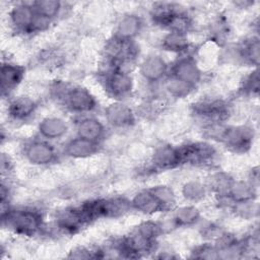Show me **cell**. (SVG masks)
Returning a JSON list of instances; mask_svg holds the SVG:
<instances>
[{"mask_svg": "<svg viewBox=\"0 0 260 260\" xmlns=\"http://www.w3.org/2000/svg\"><path fill=\"white\" fill-rule=\"evenodd\" d=\"M3 224L22 236H34L42 228V216L31 209H9L1 215Z\"/></svg>", "mask_w": 260, "mask_h": 260, "instance_id": "cell-1", "label": "cell"}, {"mask_svg": "<svg viewBox=\"0 0 260 260\" xmlns=\"http://www.w3.org/2000/svg\"><path fill=\"white\" fill-rule=\"evenodd\" d=\"M58 96H60L70 111L75 113H88L96 107L93 95L86 88L81 86L62 87Z\"/></svg>", "mask_w": 260, "mask_h": 260, "instance_id": "cell-2", "label": "cell"}, {"mask_svg": "<svg viewBox=\"0 0 260 260\" xmlns=\"http://www.w3.org/2000/svg\"><path fill=\"white\" fill-rule=\"evenodd\" d=\"M105 88L114 98L123 99L132 90V78L126 71L109 69L105 76Z\"/></svg>", "mask_w": 260, "mask_h": 260, "instance_id": "cell-3", "label": "cell"}, {"mask_svg": "<svg viewBox=\"0 0 260 260\" xmlns=\"http://www.w3.org/2000/svg\"><path fill=\"white\" fill-rule=\"evenodd\" d=\"M25 158L32 165L45 166L56 159L57 153L55 148L44 140H32L27 142L23 147Z\"/></svg>", "mask_w": 260, "mask_h": 260, "instance_id": "cell-4", "label": "cell"}, {"mask_svg": "<svg viewBox=\"0 0 260 260\" xmlns=\"http://www.w3.org/2000/svg\"><path fill=\"white\" fill-rule=\"evenodd\" d=\"M178 151L181 164H204L211 160L215 154L213 147L204 142H196L180 146L178 147Z\"/></svg>", "mask_w": 260, "mask_h": 260, "instance_id": "cell-5", "label": "cell"}, {"mask_svg": "<svg viewBox=\"0 0 260 260\" xmlns=\"http://www.w3.org/2000/svg\"><path fill=\"white\" fill-rule=\"evenodd\" d=\"M12 25L21 32L34 31L37 14L30 4L20 3L14 6L9 13Z\"/></svg>", "mask_w": 260, "mask_h": 260, "instance_id": "cell-6", "label": "cell"}, {"mask_svg": "<svg viewBox=\"0 0 260 260\" xmlns=\"http://www.w3.org/2000/svg\"><path fill=\"white\" fill-rule=\"evenodd\" d=\"M172 72L173 77L178 78L192 86H195L201 78V72L192 57L180 58L173 65Z\"/></svg>", "mask_w": 260, "mask_h": 260, "instance_id": "cell-7", "label": "cell"}, {"mask_svg": "<svg viewBox=\"0 0 260 260\" xmlns=\"http://www.w3.org/2000/svg\"><path fill=\"white\" fill-rule=\"evenodd\" d=\"M107 121L115 127H127L133 124L134 114L132 110L121 102L110 105L105 111Z\"/></svg>", "mask_w": 260, "mask_h": 260, "instance_id": "cell-8", "label": "cell"}, {"mask_svg": "<svg viewBox=\"0 0 260 260\" xmlns=\"http://www.w3.org/2000/svg\"><path fill=\"white\" fill-rule=\"evenodd\" d=\"M220 138L225 144L235 150H245L250 146L252 140V133L249 129L244 127L225 128L220 133Z\"/></svg>", "mask_w": 260, "mask_h": 260, "instance_id": "cell-9", "label": "cell"}, {"mask_svg": "<svg viewBox=\"0 0 260 260\" xmlns=\"http://www.w3.org/2000/svg\"><path fill=\"white\" fill-rule=\"evenodd\" d=\"M24 68L20 65L12 63H3L1 67V89L2 94H8L22 80Z\"/></svg>", "mask_w": 260, "mask_h": 260, "instance_id": "cell-10", "label": "cell"}, {"mask_svg": "<svg viewBox=\"0 0 260 260\" xmlns=\"http://www.w3.org/2000/svg\"><path fill=\"white\" fill-rule=\"evenodd\" d=\"M195 114L201 118L217 123L228 116L225 104L220 101L201 102L195 105Z\"/></svg>", "mask_w": 260, "mask_h": 260, "instance_id": "cell-11", "label": "cell"}, {"mask_svg": "<svg viewBox=\"0 0 260 260\" xmlns=\"http://www.w3.org/2000/svg\"><path fill=\"white\" fill-rule=\"evenodd\" d=\"M131 207L145 214H153L165 209L164 205L150 189L137 193L131 201Z\"/></svg>", "mask_w": 260, "mask_h": 260, "instance_id": "cell-12", "label": "cell"}, {"mask_svg": "<svg viewBox=\"0 0 260 260\" xmlns=\"http://www.w3.org/2000/svg\"><path fill=\"white\" fill-rule=\"evenodd\" d=\"M167 70L168 65L159 56H149L145 58L140 67L142 76L149 82L160 80L167 73Z\"/></svg>", "mask_w": 260, "mask_h": 260, "instance_id": "cell-13", "label": "cell"}, {"mask_svg": "<svg viewBox=\"0 0 260 260\" xmlns=\"http://www.w3.org/2000/svg\"><path fill=\"white\" fill-rule=\"evenodd\" d=\"M99 142H93L81 137H76L68 141L64 147V152L68 156L84 158L98 152Z\"/></svg>", "mask_w": 260, "mask_h": 260, "instance_id": "cell-14", "label": "cell"}, {"mask_svg": "<svg viewBox=\"0 0 260 260\" xmlns=\"http://www.w3.org/2000/svg\"><path fill=\"white\" fill-rule=\"evenodd\" d=\"M105 134V127L103 123L92 117H86L81 119L77 123V136L99 142Z\"/></svg>", "mask_w": 260, "mask_h": 260, "instance_id": "cell-15", "label": "cell"}, {"mask_svg": "<svg viewBox=\"0 0 260 260\" xmlns=\"http://www.w3.org/2000/svg\"><path fill=\"white\" fill-rule=\"evenodd\" d=\"M68 130L67 123L57 117H48L39 124V132L45 139H58L66 134Z\"/></svg>", "mask_w": 260, "mask_h": 260, "instance_id": "cell-16", "label": "cell"}, {"mask_svg": "<svg viewBox=\"0 0 260 260\" xmlns=\"http://www.w3.org/2000/svg\"><path fill=\"white\" fill-rule=\"evenodd\" d=\"M37 105L28 96H17L8 105V114L14 120H25L36 111Z\"/></svg>", "mask_w": 260, "mask_h": 260, "instance_id": "cell-17", "label": "cell"}, {"mask_svg": "<svg viewBox=\"0 0 260 260\" xmlns=\"http://www.w3.org/2000/svg\"><path fill=\"white\" fill-rule=\"evenodd\" d=\"M153 165L158 169H171L181 164L178 147H172L170 145L159 146L154 154L152 159Z\"/></svg>", "mask_w": 260, "mask_h": 260, "instance_id": "cell-18", "label": "cell"}, {"mask_svg": "<svg viewBox=\"0 0 260 260\" xmlns=\"http://www.w3.org/2000/svg\"><path fill=\"white\" fill-rule=\"evenodd\" d=\"M142 22L137 15H125L121 18L117 25V32L115 37L132 41L133 38L139 34Z\"/></svg>", "mask_w": 260, "mask_h": 260, "instance_id": "cell-19", "label": "cell"}, {"mask_svg": "<svg viewBox=\"0 0 260 260\" xmlns=\"http://www.w3.org/2000/svg\"><path fill=\"white\" fill-rule=\"evenodd\" d=\"M31 6L37 15L50 21L57 17L62 9L61 2L54 0L35 1L31 3Z\"/></svg>", "mask_w": 260, "mask_h": 260, "instance_id": "cell-20", "label": "cell"}, {"mask_svg": "<svg viewBox=\"0 0 260 260\" xmlns=\"http://www.w3.org/2000/svg\"><path fill=\"white\" fill-rule=\"evenodd\" d=\"M162 47L172 52H185L188 50L189 43L186 34L170 31L162 41Z\"/></svg>", "mask_w": 260, "mask_h": 260, "instance_id": "cell-21", "label": "cell"}, {"mask_svg": "<svg viewBox=\"0 0 260 260\" xmlns=\"http://www.w3.org/2000/svg\"><path fill=\"white\" fill-rule=\"evenodd\" d=\"M199 218V212L194 206H184L179 208L174 215V220L178 225H190Z\"/></svg>", "mask_w": 260, "mask_h": 260, "instance_id": "cell-22", "label": "cell"}, {"mask_svg": "<svg viewBox=\"0 0 260 260\" xmlns=\"http://www.w3.org/2000/svg\"><path fill=\"white\" fill-rule=\"evenodd\" d=\"M193 88H194V86H192L178 78H175L173 76L170 79H168L166 82L167 91L175 98H184V96L188 95Z\"/></svg>", "mask_w": 260, "mask_h": 260, "instance_id": "cell-23", "label": "cell"}, {"mask_svg": "<svg viewBox=\"0 0 260 260\" xmlns=\"http://www.w3.org/2000/svg\"><path fill=\"white\" fill-rule=\"evenodd\" d=\"M241 56L252 63H258L259 57V42L258 39H251L246 41L241 47Z\"/></svg>", "mask_w": 260, "mask_h": 260, "instance_id": "cell-24", "label": "cell"}, {"mask_svg": "<svg viewBox=\"0 0 260 260\" xmlns=\"http://www.w3.org/2000/svg\"><path fill=\"white\" fill-rule=\"evenodd\" d=\"M151 192L164 205L165 209L170 208L175 202V194L173 190L168 186H155L150 189Z\"/></svg>", "mask_w": 260, "mask_h": 260, "instance_id": "cell-25", "label": "cell"}, {"mask_svg": "<svg viewBox=\"0 0 260 260\" xmlns=\"http://www.w3.org/2000/svg\"><path fill=\"white\" fill-rule=\"evenodd\" d=\"M183 194L187 199L196 201L204 197L205 188L202 184L198 182H189L186 183L185 186L183 187Z\"/></svg>", "mask_w": 260, "mask_h": 260, "instance_id": "cell-26", "label": "cell"}, {"mask_svg": "<svg viewBox=\"0 0 260 260\" xmlns=\"http://www.w3.org/2000/svg\"><path fill=\"white\" fill-rule=\"evenodd\" d=\"M245 90L248 92H257L258 91V74L257 72H253V74H251L246 82H245Z\"/></svg>", "mask_w": 260, "mask_h": 260, "instance_id": "cell-27", "label": "cell"}]
</instances>
